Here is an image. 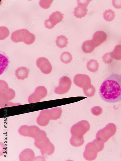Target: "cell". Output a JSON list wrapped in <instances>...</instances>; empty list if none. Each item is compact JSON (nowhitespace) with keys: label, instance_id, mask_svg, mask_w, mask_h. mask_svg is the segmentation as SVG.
Masks as SVG:
<instances>
[{"label":"cell","instance_id":"obj_1","mask_svg":"<svg viewBox=\"0 0 121 161\" xmlns=\"http://www.w3.org/2000/svg\"><path fill=\"white\" fill-rule=\"evenodd\" d=\"M101 98L113 103L121 101V74H112L102 82L99 90Z\"/></svg>","mask_w":121,"mask_h":161},{"label":"cell","instance_id":"obj_2","mask_svg":"<svg viewBox=\"0 0 121 161\" xmlns=\"http://www.w3.org/2000/svg\"><path fill=\"white\" fill-rule=\"evenodd\" d=\"M104 147V143L96 139L92 142L88 143L86 145L83 154L84 158L86 160L92 161L95 160L98 152L102 150Z\"/></svg>","mask_w":121,"mask_h":161},{"label":"cell","instance_id":"obj_3","mask_svg":"<svg viewBox=\"0 0 121 161\" xmlns=\"http://www.w3.org/2000/svg\"><path fill=\"white\" fill-rule=\"evenodd\" d=\"M116 130V127L115 124L109 123L103 128L98 131L96 134V139L100 142L105 143L114 134Z\"/></svg>","mask_w":121,"mask_h":161},{"label":"cell","instance_id":"obj_4","mask_svg":"<svg viewBox=\"0 0 121 161\" xmlns=\"http://www.w3.org/2000/svg\"><path fill=\"white\" fill-rule=\"evenodd\" d=\"M90 125L87 121L83 120L73 125L70 132L72 135L83 136L90 129Z\"/></svg>","mask_w":121,"mask_h":161},{"label":"cell","instance_id":"obj_5","mask_svg":"<svg viewBox=\"0 0 121 161\" xmlns=\"http://www.w3.org/2000/svg\"><path fill=\"white\" fill-rule=\"evenodd\" d=\"M72 82L68 77L63 76L59 80V85L55 89L54 93L59 94H62L67 93L70 89Z\"/></svg>","mask_w":121,"mask_h":161},{"label":"cell","instance_id":"obj_6","mask_svg":"<svg viewBox=\"0 0 121 161\" xmlns=\"http://www.w3.org/2000/svg\"><path fill=\"white\" fill-rule=\"evenodd\" d=\"M91 0H77V6L74 9V16L77 18H81L87 14L88 10L87 7Z\"/></svg>","mask_w":121,"mask_h":161},{"label":"cell","instance_id":"obj_7","mask_svg":"<svg viewBox=\"0 0 121 161\" xmlns=\"http://www.w3.org/2000/svg\"><path fill=\"white\" fill-rule=\"evenodd\" d=\"M63 18V14L59 11L53 12L48 19L45 20V27L49 29H52L56 24L62 21Z\"/></svg>","mask_w":121,"mask_h":161},{"label":"cell","instance_id":"obj_8","mask_svg":"<svg viewBox=\"0 0 121 161\" xmlns=\"http://www.w3.org/2000/svg\"><path fill=\"white\" fill-rule=\"evenodd\" d=\"M73 81L76 85L83 89L91 84L90 78L85 74H76L74 77Z\"/></svg>","mask_w":121,"mask_h":161},{"label":"cell","instance_id":"obj_9","mask_svg":"<svg viewBox=\"0 0 121 161\" xmlns=\"http://www.w3.org/2000/svg\"><path fill=\"white\" fill-rule=\"evenodd\" d=\"M36 65L41 71L45 74H48L52 70L51 65L48 60L44 57L38 58L36 61Z\"/></svg>","mask_w":121,"mask_h":161},{"label":"cell","instance_id":"obj_10","mask_svg":"<svg viewBox=\"0 0 121 161\" xmlns=\"http://www.w3.org/2000/svg\"><path fill=\"white\" fill-rule=\"evenodd\" d=\"M107 35L102 31H98L93 34L92 39L95 47H97L106 40Z\"/></svg>","mask_w":121,"mask_h":161},{"label":"cell","instance_id":"obj_11","mask_svg":"<svg viewBox=\"0 0 121 161\" xmlns=\"http://www.w3.org/2000/svg\"><path fill=\"white\" fill-rule=\"evenodd\" d=\"M28 31L25 29H22L13 32L11 34V39L15 43L23 42L24 36Z\"/></svg>","mask_w":121,"mask_h":161},{"label":"cell","instance_id":"obj_12","mask_svg":"<svg viewBox=\"0 0 121 161\" xmlns=\"http://www.w3.org/2000/svg\"><path fill=\"white\" fill-rule=\"evenodd\" d=\"M30 70L25 67L18 68L15 71V75L18 80H23L27 78Z\"/></svg>","mask_w":121,"mask_h":161},{"label":"cell","instance_id":"obj_13","mask_svg":"<svg viewBox=\"0 0 121 161\" xmlns=\"http://www.w3.org/2000/svg\"><path fill=\"white\" fill-rule=\"evenodd\" d=\"M95 47L92 40H89L83 42L82 46L83 52L86 53H90L92 52Z\"/></svg>","mask_w":121,"mask_h":161},{"label":"cell","instance_id":"obj_14","mask_svg":"<svg viewBox=\"0 0 121 161\" xmlns=\"http://www.w3.org/2000/svg\"><path fill=\"white\" fill-rule=\"evenodd\" d=\"M84 142L83 136L72 135L70 140V144L75 147L81 146L83 144Z\"/></svg>","mask_w":121,"mask_h":161},{"label":"cell","instance_id":"obj_15","mask_svg":"<svg viewBox=\"0 0 121 161\" xmlns=\"http://www.w3.org/2000/svg\"><path fill=\"white\" fill-rule=\"evenodd\" d=\"M68 38L65 36L61 35L57 36L55 42L56 45L61 48L67 47L68 43Z\"/></svg>","mask_w":121,"mask_h":161},{"label":"cell","instance_id":"obj_16","mask_svg":"<svg viewBox=\"0 0 121 161\" xmlns=\"http://www.w3.org/2000/svg\"><path fill=\"white\" fill-rule=\"evenodd\" d=\"M50 119L52 120L57 119L60 117L62 110L60 107H54L50 111Z\"/></svg>","mask_w":121,"mask_h":161},{"label":"cell","instance_id":"obj_17","mask_svg":"<svg viewBox=\"0 0 121 161\" xmlns=\"http://www.w3.org/2000/svg\"><path fill=\"white\" fill-rule=\"evenodd\" d=\"M99 64L96 60L92 59L88 62L86 64L87 69L91 72L94 73L98 70Z\"/></svg>","mask_w":121,"mask_h":161},{"label":"cell","instance_id":"obj_18","mask_svg":"<svg viewBox=\"0 0 121 161\" xmlns=\"http://www.w3.org/2000/svg\"><path fill=\"white\" fill-rule=\"evenodd\" d=\"M110 53L113 59L116 60H121V45H117Z\"/></svg>","mask_w":121,"mask_h":161},{"label":"cell","instance_id":"obj_19","mask_svg":"<svg viewBox=\"0 0 121 161\" xmlns=\"http://www.w3.org/2000/svg\"><path fill=\"white\" fill-rule=\"evenodd\" d=\"M35 36L33 34L30 33L28 31L25 34L23 39V42L27 45H30L35 41Z\"/></svg>","mask_w":121,"mask_h":161},{"label":"cell","instance_id":"obj_20","mask_svg":"<svg viewBox=\"0 0 121 161\" xmlns=\"http://www.w3.org/2000/svg\"><path fill=\"white\" fill-rule=\"evenodd\" d=\"M41 99L45 97L47 95V90L44 86H39L35 88L34 92Z\"/></svg>","mask_w":121,"mask_h":161},{"label":"cell","instance_id":"obj_21","mask_svg":"<svg viewBox=\"0 0 121 161\" xmlns=\"http://www.w3.org/2000/svg\"><path fill=\"white\" fill-rule=\"evenodd\" d=\"M0 73L1 74L7 66L8 60L6 56L1 54H0Z\"/></svg>","mask_w":121,"mask_h":161},{"label":"cell","instance_id":"obj_22","mask_svg":"<svg viewBox=\"0 0 121 161\" xmlns=\"http://www.w3.org/2000/svg\"><path fill=\"white\" fill-rule=\"evenodd\" d=\"M85 95L88 97H91L94 95L96 91L95 87L91 84L83 89Z\"/></svg>","mask_w":121,"mask_h":161},{"label":"cell","instance_id":"obj_23","mask_svg":"<svg viewBox=\"0 0 121 161\" xmlns=\"http://www.w3.org/2000/svg\"><path fill=\"white\" fill-rule=\"evenodd\" d=\"M103 15L104 19L109 22L114 19L115 16L114 12L110 9L106 10L103 13Z\"/></svg>","mask_w":121,"mask_h":161},{"label":"cell","instance_id":"obj_24","mask_svg":"<svg viewBox=\"0 0 121 161\" xmlns=\"http://www.w3.org/2000/svg\"><path fill=\"white\" fill-rule=\"evenodd\" d=\"M72 59V55L68 52H64L61 54L60 60L61 61L65 64L69 63Z\"/></svg>","mask_w":121,"mask_h":161},{"label":"cell","instance_id":"obj_25","mask_svg":"<svg viewBox=\"0 0 121 161\" xmlns=\"http://www.w3.org/2000/svg\"><path fill=\"white\" fill-rule=\"evenodd\" d=\"M4 94L8 98L9 101L13 99L15 96V92L13 89L8 87L3 91L0 92Z\"/></svg>","mask_w":121,"mask_h":161},{"label":"cell","instance_id":"obj_26","mask_svg":"<svg viewBox=\"0 0 121 161\" xmlns=\"http://www.w3.org/2000/svg\"><path fill=\"white\" fill-rule=\"evenodd\" d=\"M9 34L8 29L5 27H0V40H3L8 37Z\"/></svg>","mask_w":121,"mask_h":161},{"label":"cell","instance_id":"obj_27","mask_svg":"<svg viewBox=\"0 0 121 161\" xmlns=\"http://www.w3.org/2000/svg\"><path fill=\"white\" fill-rule=\"evenodd\" d=\"M53 1V0H40L39 1V4L43 8L47 9L50 7Z\"/></svg>","mask_w":121,"mask_h":161},{"label":"cell","instance_id":"obj_28","mask_svg":"<svg viewBox=\"0 0 121 161\" xmlns=\"http://www.w3.org/2000/svg\"><path fill=\"white\" fill-rule=\"evenodd\" d=\"M41 99L34 92L31 94L28 97V101L29 103L39 102Z\"/></svg>","mask_w":121,"mask_h":161},{"label":"cell","instance_id":"obj_29","mask_svg":"<svg viewBox=\"0 0 121 161\" xmlns=\"http://www.w3.org/2000/svg\"><path fill=\"white\" fill-rule=\"evenodd\" d=\"M103 62H104L105 64H108L111 63L113 58L110 52L106 53L102 57Z\"/></svg>","mask_w":121,"mask_h":161},{"label":"cell","instance_id":"obj_30","mask_svg":"<svg viewBox=\"0 0 121 161\" xmlns=\"http://www.w3.org/2000/svg\"><path fill=\"white\" fill-rule=\"evenodd\" d=\"M91 112L92 114L96 116L100 114L102 112V109L100 107L96 106L91 109Z\"/></svg>","mask_w":121,"mask_h":161},{"label":"cell","instance_id":"obj_31","mask_svg":"<svg viewBox=\"0 0 121 161\" xmlns=\"http://www.w3.org/2000/svg\"><path fill=\"white\" fill-rule=\"evenodd\" d=\"M112 4L113 6L115 8H121V0H113Z\"/></svg>","mask_w":121,"mask_h":161},{"label":"cell","instance_id":"obj_32","mask_svg":"<svg viewBox=\"0 0 121 161\" xmlns=\"http://www.w3.org/2000/svg\"></svg>","mask_w":121,"mask_h":161}]
</instances>
